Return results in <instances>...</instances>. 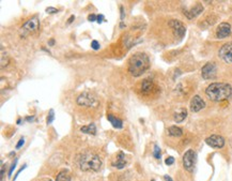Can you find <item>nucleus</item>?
Returning a JSON list of instances; mask_svg holds the SVG:
<instances>
[{"label": "nucleus", "mask_w": 232, "mask_h": 181, "mask_svg": "<svg viewBox=\"0 0 232 181\" xmlns=\"http://www.w3.org/2000/svg\"><path fill=\"white\" fill-rule=\"evenodd\" d=\"M218 56L221 60H224L227 63H231L232 62V42H228V43L224 44L220 47Z\"/></svg>", "instance_id": "5"}, {"label": "nucleus", "mask_w": 232, "mask_h": 181, "mask_svg": "<svg viewBox=\"0 0 232 181\" xmlns=\"http://www.w3.org/2000/svg\"><path fill=\"white\" fill-rule=\"evenodd\" d=\"M56 180L57 181H71V176H70V174L66 170H62L57 175Z\"/></svg>", "instance_id": "21"}, {"label": "nucleus", "mask_w": 232, "mask_h": 181, "mask_svg": "<svg viewBox=\"0 0 232 181\" xmlns=\"http://www.w3.org/2000/svg\"><path fill=\"white\" fill-rule=\"evenodd\" d=\"M203 6H201L200 3L196 4V6H194V8H192L189 11H185V16H186L188 19H192L194 17H196V16H198L199 14H201L203 12Z\"/></svg>", "instance_id": "13"}, {"label": "nucleus", "mask_w": 232, "mask_h": 181, "mask_svg": "<svg viewBox=\"0 0 232 181\" xmlns=\"http://www.w3.org/2000/svg\"><path fill=\"white\" fill-rule=\"evenodd\" d=\"M125 164H126V160H125V155L123 152H120L119 154H118L117 159H116V161L112 163V165L115 167H117V168L121 169L123 167L125 166Z\"/></svg>", "instance_id": "17"}, {"label": "nucleus", "mask_w": 232, "mask_h": 181, "mask_svg": "<svg viewBox=\"0 0 232 181\" xmlns=\"http://www.w3.org/2000/svg\"><path fill=\"white\" fill-rule=\"evenodd\" d=\"M54 118H55V113H54V110H49V114H48V117H47V124H50L53 121H54Z\"/></svg>", "instance_id": "23"}, {"label": "nucleus", "mask_w": 232, "mask_h": 181, "mask_svg": "<svg viewBox=\"0 0 232 181\" xmlns=\"http://www.w3.org/2000/svg\"><path fill=\"white\" fill-rule=\"evenodd\" d=\"M150 68L149 57L145 53H136L129 61V72L131 75L138 77Z\"/></svg>", "instance_id": "2"}, {"label": "nucleus", "mask_w": 232, "mask_h": 181, "mask_svg": "<svg viewBox=\"0 0 232 181\" xmlns=\"http://www.w3.org/2000/svg\"><path fill=\"white\" fill-rule=\"evenodd\" d=\"M3 178H4V167H2L1 168V181H3Z\"/></svg>", "instance_id": "31"}, {"label": "nucleus", "mask_w": 232, "mask_h": 181, "mask_svg": "<svg viewBox=\"0 0 232 181\" xmlns=\"http://www.w3.org/2000/svg\"><path fill=\"white\" fill-rule=\"evenodd\" d=\"M169 27L173 30V33L175 34V37H178L179 39H182L183 37L185 36V32H186V29H185L184 25L182 24V22L177 19H172L169 22Z\"/></svg>", "instance_id": "8"}, {"label": "nucleus", "mask_w": 232, "mask_h": 181, "mask_svg": "<svg viewBox=\"0 0 232 181\" xmlns=\"http://www.w3.org/2000/svg\"><path fill=\"white\" fill-rule=\"evenodd\" d=\"M27 120H28V121H32V120H33V117H31V118H27Z\"/></svg>", "instance_id": "36"}, {"label": "nucleus", "mask_w": 232, "mask_h": 181, "mask_svg": "<svg viewBox=\"0 0 232 181\" xmlns=\"http://www.w3.org/2000/svg\"><path fill=\"white\" fill-rule=\"evenodd\" d=\"M103 20H104V15H103V14H99V15H97L96 22L99 23H99L103 22Z\"/></svg>", "instance_id": "30"}, {"label": "nucleus", "mask_w": 232, "mask_h": 181, "mask_svg": "<svg viewBox=\"0 0 232 181\" xmlns=\"http://www.w3.org/2000/svg\"><path fill=\"white\" fill-rule=\"evenodd\" d=\"M48 181H52V180H48Z\"/></svg>", "instance_id": "38"}, {"label": "nucleus", "mask_w": 232, "mask_h": 181, "mask_svg": "<svg viewBox=\"0 0 232 181\" xmlns=\"http://www.w3.org/2000/svg\"><path fill=\"white\" fill-rule=\"evenodd\" d=\"M46 12H47L48 14H54V13H57L58 10L55 8H47L46 9Z\"/></svg>", "instance_id": "28"}, {"label": "nucleus", "mask_w": 232, "mask_h": 181, "mask_svg": "<svg viewBox=\"0 0 232 181\" xmlns=\"http://www.w3.org/2000/svg\"><path fill=\"white\" fill-rule=\"evenodd\" d=\"M154 89V84H153L152 80H142V84H141V91L143 93H151Z\"/></svg>", "instance_id": "16"}, {"label": "nucleus", "mask_w": 232, "mask_h": 181, "mask_svg": "<svg viewBox=\"0 0 232 181\" xmlns=\"http://www.w3.org/2000/svg\"><path fill=\"white\" fill-rule=\"evenodd\" d=\"M107 119L109 120V122L113 125V127H116V129H121V127H123L122 120L118 119V118L115 117L113 115H108L107 116Z\"/></svg>", "instance_id": "18"}, {"label": "nucleus", "mask_w": 232, "mask_h": 181, "mask_svg": "<svg viewBox=\"0 0 232 181\" xmlns=\"http://www.w3.org/2000/svg\"><path fill=\"white\" fill-rule=\"evenodd\" d=\"M120 10H121V18L123 19V18H124V11H123V6L120 8Z\"/></svg>", "instance_id": "34"}, {"label": "nucleus", "mask_w": 232, "mask_h": 181, "mask_svg": "<svg viewBox=\"0 0 232 181\" xmlns=\"http://www.w3.org/2000/svg\"><path fill=\"white\" fill-rule=\"evenodd\" d=\"M16 164H17V159H15V161L13 162L12 166H11V168H10V171H9V177H10L11 175H12L13 170H14V169H15V166H16Z\"/></svg>", "instance_id": "26"}, {"label": "nucleus", "mask_w": 232, "mask_h": 181, "mask_svg": "<svg viewBox=\"0 0 232 181\" xmlns=\"http://www.w3.org/2000/svg\"><path fill=\"white\" fill-rule=\"evenodd\" d=\"M205 143L212 148H222L225 146V138L220 135H211L205 139Z\"/></svg>", "instance_id": "10"}, {"label": "nucleus", "mask_w": 232, "mask_h": 181, "mask_svg": "<svg viewBox=\"0 0 232 181\" xmlns=\"http://www.w3.org/2000/svg\"><path fill=\"white\" fill-rule=\"evenodd\" d=\"M96 18H97V16L94 15V14H90V15L88 16V20H89V22H95Z\"/></svg>", "instance_id": "27"}, {"label": "nucleus", "mask_w": 232, "mask_h": 181, "mask_svg": "<svg viewBox=\"0 0 232 181\" xmlns=\"http://www.w3.org/2000/svg\"><path fill=\"white\" fill-rule=\"evenodd\" d=\"M39 26H40V20H39V18L36 17V16H34V17L28 19L27 22L23 25L22 31L24 32V33H32V32L38 31Z\"/></svg>", "instance_id": "6"}, {"label": "nucleus", "mask_w": 232, "mask_h": 181, "mask_svg": "<svg viewBox=\"0 0 232 181\" xmlns=\"http://www.w3.org/2000/svg\"><path fill=\"white\" fill-rule=\"evenodd\" d=\"M151 181H155V180H151Z\"/></svg>", "instance_id": "37"}, {"label": "nucleus", "mask_w": 232, "mask_h": 181, "mask_svg": "<svg viewBox=\"0 0 232 181\" xmlns=\"http://www.w3.org/2000/svg\"><path fill=\"white\" fill-rule=\"evenodd\" d=\"M153 155L155 159H161V148L157 145L154 146V151H153Z\"/></svg>", "instance_id": "22"}, {"label": "nucleus", "mask_w": 232, "mask_h": 181, "mask_svg": "<svg viewBox=\"0 0 232 181\" xmlns=\"http://www.w3.org/2000/svg\"><path fill=\"white\" fill-rule=\"evenodd\" d=\"M165 180H166V181H173L172 179H171V177H169L168 175L165 176Z\"/></svg>", "instance_id": "33"}, {"label": "nucleus", "mask_w": 232, "mask_h": 181, "mask_svg": "<svg viewBox=\"0 0 232 181\" xmlns=\"http://www.w3.org/2000/svg\"><path fill=\"white\" fill-rule=\"evenodd\" d=\"M216 20H217V17L215 15H209L208 17H205L203 20H201L199 26L201 28H208V27L212 26V25H214L215 23H216Z\"/></svg>", "instance_id": "15"}, {"label": "nucleus", "mask_w": 232, "mask_h": 181, "mask_svg": "<svg viewBox=\"0 0 232 181\" xmlns=\"http://www.w3.org/2000/svg\"><path fill=\"white\" fill-rule=\"evenodd\" d=\"M165 163H166V165H172L173 163H175V157H169L166 159V161H165Z\"/></svg>", "instance_id": "24"}, {"label": "nucleus", "mask_w": 232, "mask_h": 181, "mask_svg": "<svg viewBox=\"0 0 232 181\" xmlns=\"http://www.w3.org/2000/svg\"><path fill=\"white\" fill-rule=\"evenodd\" d=\"M91 47L93 48L94 50H97L99 48V42L97 41H95V40H93L91 42Z\"/></svg>", "instance_id": "25"}, {"label": "nucleus", "mask_w": 232, "mask_h": 181, "mask_svg": "<svg viewBox=\"0 0 232 181\" xmlns=\"http://www.w3.org/2000/svg\"><path fill=\"white\" fill-rule=\"evenodd\" d=\"M96 103V99L93 94L89 93V92H85V93L80 94L79 97H77V104L80 106H92Z\"/></svg>", "instance_id": "9"}, {"label": "nucleus", "mask_w": 232, "mask_h": 181, "mask_svg": "<svg viewBox=\"0 0 232 181\" xmlns=\"http://www.w3.org/2000/svg\"><path fill=\"white\" fill-rule=\"evenodd\" d=\"M74 19H75V17H74V16H71V17L69 18V20H68V24H71Z\"/></svg>", "instance_id": "32"}, {"label": "nucleus", "mask_w": 232, "mask_h": 181, "mask_svg": "<svg viewBox=\"0 0 232 181\" xmlns=\"http://www.w3.org/2000/svg\"><path fill=\"white\" fill-rule=\"evenodd\" d=\"M205 94L212 101L221 102L231 97L232 87L226 83H213L205 89Z\"/></svg>", "instance_id": "1"}, {"label": "nucleus", "mask_w": 232, "mask_h": 181, "mask_svg": "<svg viewBox=\"0 0 232 181\" xmlns=\"http://www.w3.org/2000/svg\"><path fill=\"white\" fill-rule=\"evenodd\" d=\"M55 44V41H54V39H52L49 42H48V45H50V46H53Z\"/></svg>", "instance_id": "35"}, {"label": "nucleus", "mask_w": 232, "mask_h": 181, "mask_svg": "<svg viewBox=\"0 0 232 181\" xmlns=\"http://www.w3.org/2000/svg\"><path fill=\"white\" fill-rule=\"evenodd\" d=\"M231 33V26L229 23H221L216 29V37L218 39H225Z\"/></svg>", "instance_id": "11"}, {"label": "nucleus", "mask_w": 232, "mask_h": 181, "mask_svg": "<svg viewBox=\"0 0 232 181\" xmlns=\"http://www.w3.org/2000/svg\"><path fill=\"white\" fill-rule=\"evenodd\" d=\"M217 67L214 62H208L201 70V75L205 80H212L216 76Z\"/></svg>", "instance_id": "7"}, {"label": "nucleus", "mask_w": 232, "mask_h": 181, "mask_svg": "<svg viewBox=\"0 0 232 181\" xmlns=\"http://www.w3.org/2000/svg\"><path fill=\"white\" fill-rule=\"evenodd\" d=\"M195 163H196V153L194 150L189 149L183 155V166L187 171H192L195 168Z\"/></svg>", "instance_id": "4"}, {"label": "nucleus", "mask_w": 232, "mask_h": 181, "mask_svg": "<svg viewBox=\"0 0 232 181\" xmlns=\"http://www.w3.org/2000/svg\"><path fill=\"white\" fill-rule=\"evenodd\" d=\"M186 117H187V110H186V108H184V107L179 108V110L175 111V115H173V119H175V121L177 122V123H180V122L184 121Z\"/></svg>", "instance_id": "14"}, {"label": "nucleus", "mask_w": 232, "mask_h": 181, "mask_svg": "<svg viewBox=\"0 0 232 181\" xmlns=\"http://www.w3.org/2000/svg\"><path fill=\"white\" fill-rule=\"evenodd\" d=\"M24 143H25V139L24 138H20L19 141H18V144L16 145V149H19V148L22 147L23 145H24Z\"/></svg>", "instance_id": "29"}, {"label": "nucleus", "mask_w": 232, "mask_h": 181, "mask_svg": "<svg viewBox=\"0 0 232 181\" xmlns=\"http://www.w3.org/2000/svg\"><path fill=\"white\" fill-rule=\"evenodd\" d=\"M205 107V103L199 96H195L191 101V110L192 113H198Z\"/></svg>", "instance_id": "12"}, {"label": "nucleus", "mask_w": 232, "mask_h": 181, "mask_svg": "<svg viewBox=\"0 0 232 181\" xmlns=\"http://www.w3.org/2000/svg\"><path fill=\"white\" fill-rule=\"evenodd\" d=\"M168 133L170 136H173V137H180V136H182L183 134V131L181 127H175V125H172V127H170L168 129Z\"/></svg>", "instance_id": "19"}, {"label": "nucleus", "mask_w": 232, "mask_h": 181, "mask_svg": "<svg viewBox=\"0 0 232 181\" xmlns=\"http://www.w3.org/2000/svg\"><path fill=\"white\" fill-rule=\"evenodd\" d=\"M79 166L83 171H97L102 167V161L95 153L86 152L80 157Z\"/></svg>", "instance_id": "3"}, {"label": "nucleus", "mask_w": 232, "mask_h": 181, "mask_svg": "<svg viewBox=\"0 0 232 181\" xmlns=\"http://www.w3.org/2000/svg\"><path fill=\"white\" fill-rule=\"evenodd\" d=\"M80 131H82V133H87V134H91V135H95V133H96V127H95V124L91 123V124L86 125V127H82V129H80Z\"/></svg>", "instance_id": "20"}]
</instances>
